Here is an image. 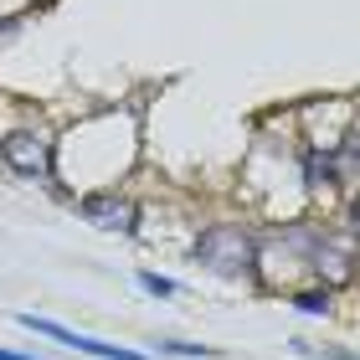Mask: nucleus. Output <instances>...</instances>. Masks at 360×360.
Instances as JSON below:
<instances>
[{
    "instance_id": "7ed1b4c3",
    "label": "nucleus",
    "mask_w": 360,
    "mask_h": 360,
    "mask_svg": "<svg viewBox=\"0 0 360 360\" xmlns=\"http://www.w3.org/2000/svg\"><path fill=\"white\" fill-rule=\"evenodd\" d=\"M77 211H83L93 226H103V232H134V226H139L134 201L119 195V191H93V195H83V206H77Z\"/></svg>"
},
{
    "instance_id": "0eeeda50",
    "label": "nucleus",
    "mask_w": 360,
    "mask_h": 360,
    "mask_svg": "<svg viewBox=\"0 0 360 360\" xmlns=\"http://www.w3.org/2000/svg\"><path fill=\"white\" fill-rule=\"evenodd\" d=\"M139 288L155 293V299H175V283H170V278H160V273H139Z\"/></svg>"
},
{
    "instance_id": "39448f33",
    "label": "nucleus",
    "mask_w": 360,
    "mask_h": 360,
    "mask_svg": "<svg viewBox=\"0 0 360 360\" xmlns=\"http://www.w3.org/2000/svg\"><path fill=\"white\" fill-rule=\"evenodd\" d=\"M304 175H309V186H330V180H335V160L319 155V150H309L304 155Z\"/></svg>"
},
{
    "instance_id": "1a4fd4ad",
    "label": "nucleus",
    "mask_w": 360,
    "mask_h": 360,
    "mask_svg": "<svg viewBox=\"0 0 360 360\" xmlns=\"http://www.w3.org/2000/svg\"><path fill=\"white\" fill-rule=\"evenodd\" d=\"M0 360H37V355H15V350H0Z\"/></svg>"
},
{
    "instance_id": "6e6552de",
    "label": "nucleus",
    "mask_w": 360,
    "mask_h": 360,
    "mask_svg": "<svg viewBox=\"0 0 360 360\" xmlns=\"http://www.w3.org/2000/svg\"><path fill=\"white\" fill-rule=\"evenodd\" d=\"M160 355H211V345H186V340H160Z\"/></svg>"
},
{
    "instance_id": "f257e3e1",
    "label": "nucleus",
    "mask_w": 360,
    "mask_h": 360,
    "mask_svg": "<svg viewBox=\"0 0 360 360\" xmlns=\"http://www.w3.org/2000/svg\"><path fill=\"white\" fill-rule=\"evenodd\" d=\"M195 263H206L211 273H221V278H242V273H252L257 248H252V237L242 232V226L217 221V226H206V232L195 237Z\"/></svg>"
},
{
    "instance_id": "f03ea898",
    "label": "nucleus",
    "mask_w": 360,
    "mask_h": 360,
    "mask_svg": "<svg viewBox=\"0 0 360 360\" xmlns=\"http://www.w3.org/2000/svg\"><path fill=\"white\" fill-rule=\"evenodd\" d=\"M0 160L26 180H46L52 175V139H46L41 129H11V134L0 139Z\"/></svg>"
},
{
    "instance_id": "423d86ee",
    "label": "nucleus",
    "mask_w": 360,
    "mask_h": 360,
    "mask_svg": "<svg viewBox=\"0 0 360 360\" xmlns=\"http://www.w3.org/2000/svg\"><path fill=\"white\" fill-rule=\"evenodd\" d=\"M330 299H335V288H304V293H293V309H304V314H330Z\"/></svg>"
},
{
    "instance_id": "20e7f679",
    "label": "nucleus",
    "mask_w": 360,
    "mask_h": 360,
    "mask_svg": "<svg viewBox=\"0 0 360 360\" xmlns=\"http://www.w3.org/2000/svg\"><path fill=\"white\" fill-rule=\"evenodd\" d=\"M314 268H319V273L330 268V283H345V278H350V257H345V252H335L330 242H324V248L314 252Z\"/></svg>"
}]
</instances>
